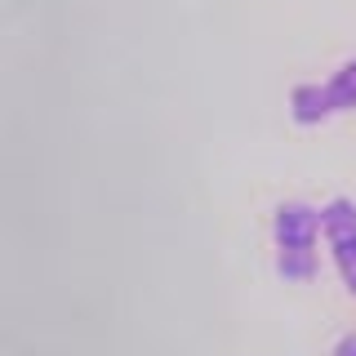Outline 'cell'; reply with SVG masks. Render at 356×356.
Segmentation results:
<instances>
[{"instance_id": "obj_2", "label": "cell", "mask_w": 356, "mask_h": 356, "mask_svg": "<svg viewBox=\"0 0 356 356\" xmlns=\"http://www.w3.org/2000/svg\"><path fill=\"white\" fill-rule=\"evenodd\" d=\"M321 236L330 245V259L339 267L343 285L356 294V200L334 196L321 205Z\"/></svg>"}, {"instance_id": "obj_3", "label": "cell", "mask_w": 356, "mask_h": 356, "mask_svg": "<svg viewBox=\"0 0 356 356\" xmlns=\"http://www.w3.org/2000/svg\"><path fill=\"white\" fill-rule=\"evenodd\" d=\"M321 236V209L307 200H281L272 209V241L276 250H316Z\"/></svg>"}, {"instance_id": "obj_4", "label": "cell", "mask_w": 356, "mask_h": 356, "mask_svg": "<svg viewBox=\"0 0 356 356\" xmlns=\"http://www.w3.org/2000/svg\"><path fill=\"white\" fill-rule=\"evenodd\" d=\"M276 272H281L285 281L303 285L321 272V254L316 250H276Z\"/></svg>"}, {"instance_id": "obj_1", "label": "cell", "mask_w": 356, "mask_h": 356, "mask_svg": "<svg viewBox=\"0 0 356 356\" xmlns=\"http://www.w3.org/2000/svg\"><path fill=\"white\" fill-rule=\"evenodd\" d=\"M352 107H356V58H348L330 81H307L289 94V116L298 125H321V120Z\"/></svg>"}, {"instance_id": "obj_5", "label": "cell", "mask_w": 356, "mask_h": 356, "mask_svg": "<svg viewBox=\"0 0 356 356\" xmlns=\"http://www.w3.org/2000/svg\"><path fill=\"white\" fill-rule=\"evenodd\" d=\"M334 356H356V334H343V339L334 343Z\"/></svg>"}]
</instances>
